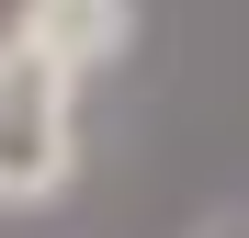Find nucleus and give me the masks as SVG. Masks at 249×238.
Returning a JSON list of instances; mask_svg holds the SVG:
<instances>
[{"instance_id":"obj_1","label":"nucleus","mask_w":249,"mask_h":238,"mask_svg":"<svg viewBox=\"0 0 249 238\" xmlns=\"http://www.w3.org/2000/svg\"><path fill=\"white\" fill-rule=\"evenodd\" d=\"M79 91L91 79L57 68L34 34L0 23V216H46L79 182Z\"/></svg>"},{"instance_id":"obj_2","label":"nucleus","mask_w":249,"mask_h":238,"mask_svg":"<svg viewBox=\"0 0 249 238\" xmlns=\"http://www.w3.org/2000/svg\"><path fill=\"white\" fill-rule=\"evenodd\" d=\"M12 34H34L79 79H113L136 57V0H12Z\"/></svg>"}]
</instances>
